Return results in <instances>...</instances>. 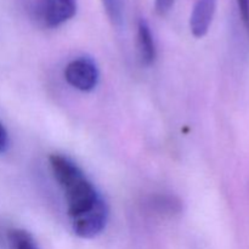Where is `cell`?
<instances>
[{
	"label": "cell",
	"mask_w": 249,
	"mask_h": 249,
	"mask_svg": "<svg viewBox=\"0 0 249 249\" xmlns=\"http://www.w3.org/2000/svg\"><path fill=\"white\" fill-rule=\"evenodd\" d=\"M107 17L113 26L123 23V0H101Z\"/></svg>",
	"instance_id": "9"
},
{
	"label": "cell",
	"mask_w": 249,
	"mask_h": 249,
	"mask_svg": "<svg viewBox=\"0 0 249 249\" xmlns=\"http://www.w3.org/2000/svg\"><path fill=\"white\" fill-rule=\"evenodd\" d=\"M77 9V0H40L39 12L45 26L56 28L72 19Z\"/></svg>",
	"instance_id": "4"
},
{
	"label": "cell",
	"mask_w": 249,
	"mask_h": 249,
	"mask_svg": "<svg viewBox=\"0 0 249 249\" xmlns=\"http://www.w3.org/2000/svg\"><path fill=\"white\" fill-rule=\"evenodd\" d=\"M177 0H155L156 11L160 15H165L172 10Z\"/></svg>",
	"instance_id": "11"
},
{
	"label": "cell",
	"mask_w": 249,
	"mask_h": 249,
	"mask_svg": "<svg viewBox=\"0 0 249 249\" xmlns=\"http://www.w3.org/2000/svg\"><path fill=\"white\" fill-rule=\"evenodd\" d=\"M108 221V207L101 198L90 211L73 219V231L82 238H92L104 231Z\"/></svg>",
	"instance_id": "3"
},
{
	"label": "cell",
	"mask_w": 249,
	"mask_h": 249,
	"mask_svg": "<svg viewBox=\"0 0 249 249\" xmlns=\"http://www.w3.org/2000/svg\"><path fill=\"white\" fill-rule=\"evenodd\" d=\"M216 9V0H196L190 17V29L196 38L208 33Z\"/></svg>",
	"instance_id": "5"
},
{
	"label": "cell",
	"mask_w": 249,
	"mask_h": 249,
	"mask_svg": "<svg viewBox=\"0 0 249 249\" xmlns=\"http://www.w3.org/2000/svg\"><path fill=\"white\" fill-rule=\"evenodd\" d=\"M7 148H9V135L5 126L0 122V153H5Z\"/></svg>",
	"instance_id": "12"
},
{
	"label": "cell",
	"mask_w": 249,
	"mask_h": 249,
	"mask_svg": "<svg viewBox=\"0 0 249 249\" xmlns=\"http://www.w3.org/2000/svg\"><path fill=\"white\" fill-rule=\"evenodd\" d=\"M65 79L80 91H91L99 83V70L91 58L80 57L66 66Z\"/></svg>",
	"instance_id": "2"
},
{
	"label": "cell",
	"mask_w": 249,
	"mask_h": 249,
	"mask_svg": "<svg viewBox=\"0 0 249 249\" xmlns=\"http://www.w3.org/2000/svg\"><path fill=\"white\" fill-rule=\"evenodd\" d=\"M241 18L249 34V0H237Z\"/></svg>",
	"instance_id": "10"
},
{
	"label": "cell",
	"mask_w": 249,
	"mask_h": 249,
	"mask_svg": "<svg viewBox=\"0 0 249 249\" xmlns=\"http://www.w3.org/2000/svg\"><path fill=\"white\" fill-rule=\"evenodd\" d=\"M138 50L141 62L146 66H151L157 57L155 39L152 31L145 18H140L138 22Z\"/></svg>",
	"instance_id": "6"
},
{
	"label": "cell",
	"mask_w": 249,
	"mask_h": 249,
	"mask_svg": "<svg viewBox=\"0 0 249 249\" xmlns=\"http://www.w3.org/2000/svg\"><path fill=\"white\" fill-rule=\"evenodd\" d=\"M148 208L160 215H173L175 213H179L181 204L175 197L153 196L148 201Z\"/></svg>",
	"instance_id": "8"
},
{
	"label": "cell",
	"mask_w": 249,
	"mask_h": 249,
	"mask_svg": "<svg viewBox=\"0 0 249 249\" xmlns=\"http://www.w3.org/2000/svg\"><path fill=\"white\" fill-rule=\"evenodd\" d=\"M6 245L9 249H40L33 236L22 229H11L7 231Z\"/></svg>",
	"instance_id": "7"
},
{
	"label": "cell",
	"mask_w": 249,
	"mask_h": 249,
	"mask_svg": "<svg viewBox=\"0 0 249 249\" xmlns=\"http://www.w3.org/2000/svg\"><path fill=\"white\" fill-rule=\"evenodd\" d=\"M63 192L67 201L68 214L72 219L90 211L101 198L94 185L87 179L85 175L82 179H78L75 182L66 186Z\"/></svg>",
	"instance_id": "1"
}]
</instances>
